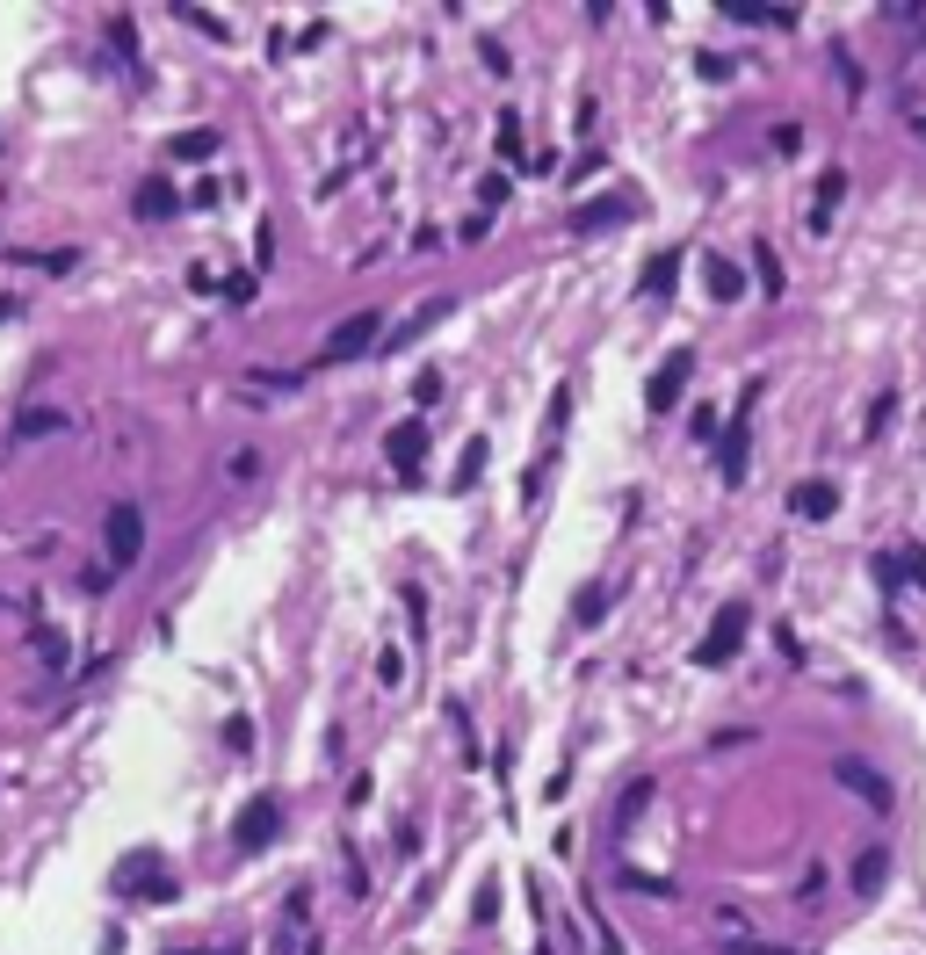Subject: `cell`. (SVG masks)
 <instances>
[{
	"label": "cell",
	"instance_id": "cell-31",
	"mask_svg": "<svg viewBox=\"0 0 926 955\" xmlns=\"http://www.w3.org/2000/svg\"><path fill=\"white\" fill-rule=\"evenodd\" d=\"M572 615H579V623H601V615H608V587H586V594L572 601Z\"/></svg>",
	"mask_w": 926,
	"mask_h": 955
},
{
	"label": "cell",
	"instance_id": "cell-40",
	"mask_svg": "<svg viewBox=\"0 0 926 955\" xmlns=\"http://www.w3.org/2000/svg\"><path fill=\"white\" fill-rule=\"evenodd\" d=\"M22 312V297H0V319H15Z\"/></svg>",
	"mask_w": 926,
	"mask_h": 955
},
{
	"label": "cell",
	"instance_id": "cell-16",
	"mask_svg": "<svg viewBox=\"0 0 926 955\" xmlns=\"http://www.w3.org/2000/svg\"><path fill=\"white\" fill-rule=\"evenodd\" d=\"M673 283H681V246L652 254V261H644V275H637V290H644V297H673Z\"/></svg>",
	"mask_w": 926,
	"mask_h": 955
},
{
	"label": "cell",
	"instance_id": "cell-3",
	"mask_svg": "<svg viewBox=\"0 0 926 955\" xmlns=\"http://www.w3.org/2000/svg\"><path fill=\"white\" fill-rule=\"evenodd\" d=\"M102 543H109V565H116V572H131V565L145 558V507L116 500V507L102 514Z\"/></svg>",
	"mask_w": 926,
	"mask_h": 955
},
{
	"label": "cell",
	"instance_id": "cell-4",
	"mask_svg": "<svg viewBox=\"0 0 926 955\" xmlns=\"http://www.w3.org/2000/svg\"><path fill=\"white\" fill-rule=\"evenodd\" d=\"M384 312H355V319H341L326 333V348H319V362H355V355H377L384 348Z\"/></svg>",
	"mask_w": 926,
	"mask_h": 955
},
{
	"label": "cell",
	"instance_id": "cell-12",
	"mask_svg": "<svg viewBox=\"0 0 926 955\" xmlns=\"http://www.w3.org/2000/svg\"><path fill=\"white\" fill-rule=\"evenodd\" d=\"M384 456H391V464H398V478H413V464H420V456H427V420L413 413L406 427H391V435H384Z\"/></svg>",
	"mask_w": 926,
	"mask_h": 955
},
{
	"label": "cell",
	"instance_id": "cell-15",
	"mask_svg": "<svg viewBox=\"0 0 926 955\" xmlns=\"http://www.w3.org/2000/svg\"><path fill=\"white\" fill-rule=\"evenodd\" d=\"M840 196H847V167H825V174H818V196H811V232H818V239L832 232V210H840Z\"/></svg>",
	"mask_w": 926,
	"mask_h": 955
},
{
	"label": "cell",
	"instance_id": "cell-20",
	"mask_svg": "<svg viewBox=\"0 0 926 955\" xmlns=\"http://www.w3.org/2000/svg\"><path fill=\"white\" fill-rule=\"evenodd\" d=\"M753 268H760V297H782L789 290V275H782V254L767 239H753Z\"/></svg>",
	"mask_w": 926,
	"mask_h": 955
},
{
	"label": "cell",
	"instance_id": "cell-21",
	"mask_svg": "<svg viewBox=\"0 0 926 955\" xmlns=\"http://www.w3.org/2000/svg\"><path fill=\"white\" fill-rule=\"evenodd\" d=\"M174 22H189V29H203L210 44H232V22H218V15H203V8H189V0H174Z\"/></svg>",
	"mask_w": 926,
	"mask_h": 955
},
{
	"label": "cell",
	"instance_id": "cell-38",
	"mask_svg": "<svg viewBox=\"0 0 926 955\" xmlns=\"http://www.w3.org/2000/svg\"><path fill=\"white\" fill-rule=\"evenodd\" d=\"M485 232H492V218H485V210H471V218H463V246H478Z\"/></svg>",
	"mask_w": 926,
	"mask_h": 955
},
{
	"label": "cell",
	"instance_id": "cell-6",
	"mask_svg": "<svg viewBox=\"0 0 926 955\" xmlns=\"http://www.w3.org/2000/svg\"><path fill=\"white\" fill-rule=\"evenodd\" d=\"M753 398H760V377L738 391V406H731V435L717 442V471H724V485H738L746 478V442H753Z\"/></svg>",
	"mask_w": 926,
	"mask_h": 955
},
{
	"label": "cell",
	"instance_id": "cell-1",
	"mask_svg": "<svg viewBox=\"0 0 926 955\" xmlns=\"http://www.w3.org/2000/svg\"><path fill=\"white\" fill-rule=\"evenodd\" d=\"M283 825H290V811H283V796H275V789L246 796V804L232 811V854H268L275 840H283Z\"/></svg>",
	"mask_w": 926,
	"mask_h": 955
},
{
	"label": "cell",
	"instance_id": "cell-26",
	"mask_svg": "<svg viewBox=\"0 0 926 955\" xmlns=\"http://www.w3.org/2000/svg\"><path fill=\"white\" fill-rule=\"evenodd\" d=\"M471 919H478V927H492V919H500V876H485V883H478V898H471Z\"/></svg>",
	"mask_w": 926,
	"mask_h": 955
},
{
	"label": "cell",
	"instance_id": "cell-18",
	"mask_svg": "<svg viewBox=\"0 0 926 955\" xmlns=\"http://www.w3.org/2000/svg\"><path fill=\"white\" fill-rule=\"evenodd\" d=\"M702 275H709V297H717V304H731V297H746V268H738V261H724V254H709V261H702Z\"/></svg>",
	"mask_w": 926,
	"mask_h": 955
},
{
	"label": "cell",
	"instance_id": "cell-7",
	"mask_svg": "<svg viewBox=\"0 0 926 955\" xmlns=\"http://www.w3.org/2000/svg\"><path fill=\"white\" fill-rule=\"evenodd\" d=\"M688 377H695V348H673V355L652 369V384H644V406H652V413H673V406H681V391H688Z\"/></svg>",
	"mask_w": 926,
	"mask_h": 955
},
{
	"label": "cell",
	"instance_id": "cell-2",
	"mask_svg": "<svg viewBox=\"0 0 926 955\" xmlns=\"http://www.w3.org/2000/svg\"><path fill=\"white\" fill-rule=\"evenodd\" d=\"M116 890L138 898V905H174L181 898V883H174V869H160V854H131L116 869Z\"/></svg>",
	"mask_w": 926,
	"mask_h": 955
},
{
	"label": "cell",
	"instance_id": "cell-41",
	"mask_svg": "<svg viewBox=\"0 0 926 955\" xmlns=\"http://www.w3.org/2000/svg\"><path fill=\"white\" fill-rule=\"evenodd\" d=\"M912 131H919V138H926V116H912Z\"/></svg>",
	"mask_w": 926,
	"mask_h": 955
},
{
	"label": "cell",
	"instance_id": "cell-10",
	"mask_svg": "<svg viewBox=\"0 0 926 955\" xmlns=\"http://www.w3.org/2000/svg\"><path fill=\"white\" fill-rule=\"evenodd\" d=\"M789 514L796 521H832V514H840V485H832V478H796L789 485Z\"/></svg>",
	"mask_w": 926,
	"mask_h": 955
},
{
	"label": "cell",
	"instance_id": "cell-25",
	"mask_svg": "<svg viewBox=\"0 0 926 955\" xmlns=\"http://www.w3.org/2000/svg\"><path fill=\"white\" fill-rule=\"evenodd\" d=\"M890 413H898V391H876V398H869V420H861V435L876 442L883 427H890Z\"/></svg>",
	"mask_w": 926,
	"mask_h": 955
},
{
	"label": "cell",
	"instance_id": "cell-8",
	"mask_svg": "<svg viewBox=\"0 0 926 955\" xmlns=\"http://www.w3.org/2000/svg\"><path fill=\"white\" fill-rule=\"evenodd\" d=\"M449 312H456L449 297H427L420 312H406V319H398V326L384 333V348H377V355H406V348H413V341H427V333H435V326H442Z\"/></svg>",
	"mask_w": 926,
	"mask_h": 955
},
{
	"label": "cell",
	"instance_id": "cell-27",
	"mask_svg": "<svg viewBox=\"0 0 926 955\" xmlns=\"http://www.w3.org/2000/svg\"><path fill=\"white\" fill-rule=\"evenodd\" d=\"M485 478V435H471V449H463V471H456V492H471Z\"/></svg>",
	"mask_w": 926,
	"mask_h": 955
},
{
	"label": "cell",
	"instance_id": "cell-39",
	"mask_svg": "<svg viewBox=\"0 0 926 955\" xmlns=\"http://www.w3.org/2000/svg\"><path fill=\"white\" fill-rule=\"evenodd\" d=\"M724 955H789V948H760V941H738V948H724Z\"/></svg>",
	"mask_w": 926,
	"mask_h": 955
},
{
	"label": "cell",
	"instance_id": "cell-13",
	"mask_svg": "<svg viewBox=\"0 0 926 955\" xmlns=\"http://www.w3.org/2000/svg\"><path fill=\"white\" fill-rule=\"evenodd\" d=\"M218 152H225V131L196 123V131H181V138L167 145V160H174V167H203V160H218Z\"/></svg>",
	"mask_w": 926,
	"mask_h": 955
},
{
	"label": "cell",
	"instance_id": "cell-5",
	"mask_svg": "<svg viewBox=\"0 0 926 955\" xmlns=\"http://www.w3.org/2000/svg\"><path fill=\"white\" fill-rule=\"evenodd\" d=\"M746 623H753V608H746V601H724V608H717V623H709V637L695 644V666H724V659H738V644H746Z\"/></svg>",
	"mask_w": 926,
	"mask_h": 955
},
{
	"label": "cell",
	"instance_id": "cell-9",
	"mask_svg": "<svg viewBox=\"0 0 926 955\" xmlns=\"http://www.w3.org/2000/svg\"><path fill=\"white\" fill-rule=\"evenodd\" d=\"M832 775H840V789H854L869 811H890V804H898V796H890V782L876 775L869 760H854V753H840V760H832Z\"/></svg>",
	"mask_w": 926,
	"mask_h": 955
},
{
	"label": "cell",
	"instance_id": "cell-24",
	"mask_svg": "<svg viewBox=\"0 0 926 955\" xmlns=\"http://www.w3.org/2000/svg\"><path fill=\"white\" fill-rule=\"evenodd\" d=\"M492 145H500V160H529V138H521V116H514V109L500 116V131H492Z\"/></svg>",
	"mask_w": 926,
	"mask_h": 955
},
{
	"label": "cell",
	"instance_id": "cell-37",
	"mask_svg": "<svg viewBox=\"0 0 926 955\" xmlns=\"http://www.w3.org/2000/svg\"><path fill=\"white\" fill-rule=\"evenodd\" d=\"M818 890H825V861H811V869H804V883H796V898H818Z\"/></svg>",
	"mask_w": 926,
	"mask_h": 955
},
{
	"label": "cell",
	"instance_id": "cell-35",
	"mask_svg": "<svg viewBox=\"0 0 926 955\" xmlns=\"http://www.w3.org/2000/svg\"><path fill=\"white\" fill-rule=\"evenodd\" d=\"M398 673H406V659H398V652H377V681H384V688H398Z\"/></svg>",
	"mask_w": 926,
	"mask_h": 955
},
{
	"label": "cell",
	"instance_id": "cell-22",
	"mask_svg": "<svg viewBox=\"0 0 926 955\" xmlns=\"http://www.w3.org/2000/svg\"><path fill=\"white\" fill-rule=\"evenodd\" d=\"M644 804H652V775H637L623 796H615V825H637V818H644Z\"/></svg>",
	"mask_w": 926,
	"mask_h": 955
},
{
	"label": "cell",
	"instance_id": "cell-28",
	"mask_svg": "<svg viewBox=\"0 0 926 955\" xmlns=\"http://www.w3.org/2000/svg\"><path fill=\"white\" fill-rule=\"evenodd\" d=\"M225 746H232L239 760L254 753V717H246V710H232V717H225Z\"/></svg>",
	"mask_w": 926,
	"mask_h": 955
},
{
	"label": "cell",
	"instance_id": "cell-14",
	"mask_svg": "<svg viewBox=\"0 0 926 955\" xmlns=\"http://www.w3.org/2000/svg\"><path fill=\"white\" fill-rule=\"evenodd\" d=\"M174 203H181V196H174V174H145L138 196H131V210H138L145 225H152V218H174Z\"/></svg>",
	"mask_w": 926,
	"mask_h": 955
},
{
	"label": "cell",
	"instance_id": "cell-23",
	"mask_svg": "<svg viewBox=\"0 0 926 955\" xmlns=\"http://www.w3.org/2000/svg\"><path fill=\"white\" fill-rule=\"evenodd\" d=\"M29 637H37V644H29V652H37L44 666H66V659H73V644H66V630H51V623H44V630H29Z\"/></svg>",
	"mask_w": 926,
	"mask_h": 955
},
{
	"label": "cell",
	"instance_id": "cell-19",
	"mask_svg": "<svg viewBox=\"0 0 926 955\" xmlns=\"http://www.w3.org/2000/svg\"><path fill=\"white\" fill-rule=\"evenodd\" d=\"M847 883H854V898H876V890L890 883V854H883V847H869V854L854 861V876H847Z\"/></svg>",
	"mask_w": 926,
	"mask_h": 955
},
{
	"label": "cell",
	"instance_id": "cell-17",
	"mask_svg": "<svg viewBox=\"0 0 926 955\" xmlns=\"http://www.w3.org/2000/svg\"><path fill=\"white\" fill-rule=\"evenodd\" d=\"M58 427H66V406H44L37 398V406L15 413V442H44V435H58Z\"/></svg>",
	"mask_w": 926,
	"mask_h": 955
},
{
	"label": "cell",
	"instance_id": "cell-36",
	"mask_svg": "<svg viewBox=\"0 0 926 955\" xmlns=\"http://www.w3.org/2000/svg\"><path fill=\"white\" fill-rule=\"evenodd\" d=\"M695 66H702V80H731V58H717V51H702Z\"/></svg>",
	"mask_w": 926,
	"mask_h": 955
},
{
	"label": "cell",
	"instance_id": "cell-33",
	"mask_svg": "<svg viewBox=\"0 0 926 955\" xmlns=\"http://www.w3.org/2000/svg\"><path fill=\"white\" fill-rule=\"evenodd\" d=\"M898 565L912 572V587H926V550L919 543H898Z\"/></svg>",
	"mask_w": 926,
	"mask_h": 955
},
{
	"label": "cell",
	"instance_id": "cell-11",
	"mask_svg": "<svg viewBox=\"0 0 926 955\" xmlns=\"http://www.w3.org/2000/svg\"><path fill=\"white\" fill-rule=\"evenodd\" d=\"M623 218H637V196H594L565 218V232H601V225H623Z\"/></svg>",
	"mask_w": 926,
	"mask_h": 955
},
{
	"label": "cell",
	"instance_id": "cell-29",
	"mask_svg": "<svg viewBox=\"0 0 926 955\" xmlns=\"http://www.w3.org/2000/svg\"><path fill=\"white\" fill-rule=\"evenodd\" d=\"M261 464H268L261 449H232V456H225V478H239V485H246V478H261Z\"/></svg>",
	"mask_w": 926,
	"mask_h": 955
},
{
	"label": "cell",
	"instance_id": "cell-32",
	"mask_svg": "<svg viewBox=\"0 0 926 955\" xmlns=\"http://www.w3.org/2000/svg\"><path fill=\"white\" fill-rule=\"evenodd\" d=\"M507 189H514L507 174H485V181H478V203H485V210H500V203H507Z\"/></svg>",
	"mask_w": 926,
	"mask_h": 955
},
{
	"label": "cell",
	"instance_id": "cell-30",
	"mask_svg": "<svg viewBox=\"0 0 926 955\" xmlns=\"http://www.w3.org/2000/svg\"><path fill=\"white\" fill-rule=\"evenodd\" d=\"M254 290H261V283H254V275H246V268H232L225 283H218V297H232V304H254Z\"/></svg>",
	"mask_w": 926,
	"mask_h": 955
},
{
	"label": "cell",
	"instance_id": "cell-34",
	"mask_svg": "<svg viewBox=\"0 0 926 955\" xmlns=\"http://www.w3.org/2000/svg\"><path fill=\"white\" fill-rule=\"evenodd\" d=\"M435 391H442V369H420V377H413V398H420V406H435Z\"/></svg>",
	"mask_w": 926,
	"mask_h": 955
}]
</instances>
